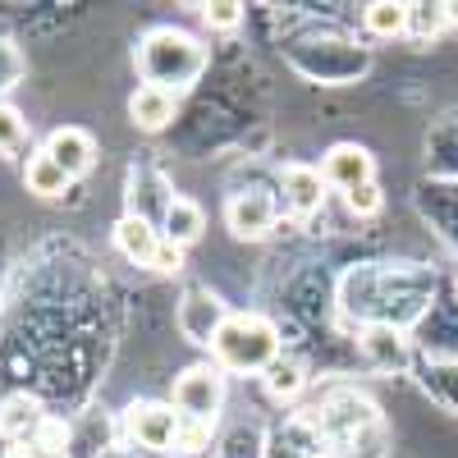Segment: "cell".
I'll return each mask as SVG.
<instances>
[{
	"label": "cell",
	"instance_id": "44dd1931",
	"mask_svg": "<svg viewBox=\"0 0 458 458\" xmlns=\"http://www.w3.org/2000/svg\"><path fill=\"white\" fill-rule=\"evenodd\" d=\"M19 79H23V55L10 37H0V101L19 88Z\"/></svg>",
	"mask_w": 458,
	"mask_h": 458
},
{
	"label": "cell",
	"instance_id": "3957f363",
	"mask_svg": "<svg viewBox=\"0 0 458 458\" xmlns=\"http://www.w3.org/2000/svg\"><path fill=\"white\" fill-rule=\"evenodd\" d=\"M220 403H225V371L216 362H198L174 380V412L188 417V422L216 427Z\"/></svg>",
	"mask_w": 458,
	"mask_h": 458
},
{
	"label": "cell",
	"instance_id": "9a60e30c",
	"mask_svg": "<svg viewBox=\"0 0 458 458\" xmlns=\"http://www.w3.org/2000/svg\"><path fill=\"white\" fill-rule=\"evenodd\" d=\"M37 427H42V408H37V399L14 394V399L0 403V431L5 436H37Z\"/></svg>",
	"mask_w": 458,
	"mask_h": 458
},
{
	"label": "cell",
	"instance_id": "7a4b0ae2",
	"mask_svg": "<svg viewBox=\"0 0 458 458\" xmlns=\"http://www.w3.org/2000/svg\"><path fill=\"white\" fill-rule=\"evenodd\" d=\"M211 353L220 371H239V376H266L280 362V330L257 317V312H229L220 335L211 339Z\"/></svg>",
	"mask_w": 458,
	"mask_h": 458
},
{
	"label": "cell",
	"instance_id": "5bb4252c",
	"mask_svg": "<svg viewBox=\"0 0 458 458\" xmlns=\"http://www.w3.org/2000/svg\"><path fill=\"white\" fill-rule=\"evenodd\" d=\"M23 183H28V193H37V198H60L73 179L55 165V157H47V147H42V151H32V157H28Z\"/></svg>",
	"mask_w": 458,
	"mask_h": 458
},
{
	"label": "cell",
	"instance_id": "8fae6325",
	"mask_svg": "<svg viewBox=\"0 0 458 458\" xmlns=\"http://www.w3.org/2000/svg\"><path fill=\"white\" fill-rule=\"evenodd\" d=\"M114 248H120L133 266H151V257H157V248H161V229L147 216H124L120 225H114Z\"/></svg>",
	"mask_w": 458,
	"mask_h": 458
},
{
	"label": "cell",
	"instance_id": "30bf717a",
	"mask_svg": "<svg viewBox=\"0 0 458 458\" xmlns=\"http://www.w3.org/2000/svg\"><path fill=\"white\" fill-rule=\"evenodd\" d=\"M207 229V211L193 202V198H170L165 202V216H161V239L174 243V248H193Z\"/></svg>",
	"mask_w": 458,
	"mask_h": 458
},
{
	"label": "cell",
	"instance_id": "d4e9b609",
	"mask_svg": "<svg viewBox=\"0 0 458 458\" xmlns=\"http://www.w3.org/2000/svg\"><path fill=\"white\" fill-rule=\"evenodd\" d=\"M179 266H183V248H174V243H165V239H161L157 257H151V271H161V276H174Z\"/></svg>",
	"mask_w": 458,
	"mask_h": 458
},
{
	"label": "cell",
	"instance_id": "8992f818",
	"mask_svg": "<svg viewBox=\"0 0 458 458\" xmlns=\"http://www.w3.org/2000/svg\"><path fill=\"white\" fill-rule=\"evenodd\" d=\"M321 179L330 188H339V193H349V188H362L376 179V161H371V151L358 147V142H339L326 151V161H321Z\"/></svg>",
	"mask_w": 458,
	"mask_h": 458
},
{
	"label": "cell",
	"instance_id": "277c9868",
	"mask_svg": "<svg viewBox=\"0 0 458 458\" xmlns=\"http://www.w3.org/2000/svg\"><path fill=\"white\" fill-rule=\"evenodd\" d=\"M179 422H183V417L174 412V403H151V399H142V403H133L124 412V427H129L133 445L157 449V454L179 445Z\"/></svg>",
	"mask_w": 458,
	"mask_h": 458
},
{
	"label": "cell",
	"instance_id": "484cf974",
	"mask_svg": "<svg viewBox=\"0 0 458 458\" xmlns=\"http://www.w3.org/2000/svg\"><path fill=\"white\" fill-rule=\"evenodd\" d=\"M445 19H449V28H458V0H454V5H445Z\"/></svg>",
	"mask_w": 458,
	"mask_h": 458
},
{
	"label": "cell",
	"instance_id": "52a82bcc",
	"mask_svg": "<svg viewBox=\"0 0 458 458\" xmlns=\"http://www.w3.org/2000/svg\"><path fill=\"white\" fill-rule=\"evenodd\" d=\"M326 179H321V170H312V165H289L284 170V179H280V193H284V211L293 216V220H312L317 211H321V202H326Z\"/></svg>",
	"mask_w": 458,
	"mask_h": 458
},
{
	"label": "cell",
	"instance_id": "4316f807",
	"mask_svg": "<svg viewBox=\"0 0 458 458\" xmlns=\"http://www.w3.org/2000/svg\"><path fill=\"white\" fill-rule=\"evenodd\" d=\"M454 289H458V280H454Z\"/></svg>",
	"mask_w": 458,
	"mask_h": 458
},
{
	"label": "cell",
	"instance_id": "d6986e66",
	"mask_svg": "<svg viewBox=\"0 0 458 458\" xmlns=\"http://www.w3.org/2000/svg\"><path fill=\"white\" fill-rule=\"evenodd\" d=\"M266 390H271L276 399H293L298 390H302V367L298 362H276L271 371H266Z\"/></svg>",
	"mask_w": 458,
	"mask_h": 458
},
{
	"label": "cell",
	"instance_id": "cb8c5ba5",
	"mask_svg": "<svg viewBox=\"0 0 458 458\" xmlns=\"http://www.w3.org/2000/svg\"><path fill=\"white\" fill-rule=\"evenodd\" d=\"M207 440H211V427H202V422H188V417H183V422H179V445H174V449H183V454H198Z\"/></svg>",
	"mask_w": 458,
	"mask_h": 458
},
{
	"label": "cell",
	"instance_id": "7c38bea8",
	"mask_svg": "<svg viewBox=\"0 0 458 458\" xmlns=\"http://www.w3.org/2000/svg\"><path fill=\"white\" fill-rule=\"evenodd\" d=\"M362 353L376 371H403L408 367V339L394 326H367L362 330Z\"/></svg>",
	"mask_w": 458,
	"mask_h": 458
},
{
	"label": "cell",
	"instance_id": "7402d4cb",
	"mask_svg": "<svg viewBox=\"0 0 458 458\" xmlns=\"http://www.w3.org/2000/svg\"><path fill=\"white\" fill-rule=\"evenodd\" d=\"M202 19L216 32H234L243 23V5H239V0H216V5H202Z\"/></svg>",
	"mask_w": 458,
	"mask_h": 458
},
{
	"label": "cell",
	"instance_id": "ac0fdd59",
	"mask_svg": "<svg viewBox=\"0 0 458 458\" xmlns=\"http://www.w3.org/2000/svg\"><path fill=\"white\" fill-rule=\"evenodd\" d=\"M344 207H349V216H358V220H371V216H380V207H386V193H380L376 179H371L362 188H349V193H344Z\"/></svg>",
	"mask_w": 458,
	"mask_h": 458
},
{
	"label": "cell",
	"instance_id": "9c48e42d",
	"mask_svg": "<svg viewBox=\"0 0 458 458\" xmlns=\"http://www.w3.org/2000/svg\"><path fill=\"white\" fill-rule=\"evenodd\" d=\"M47 157H55V165L69 174V179H79V174H88L92 165H97V142H92V133L88 129H55L51 138H47Z\"/></svg>",
	"mask_w": 458,
	"mask_h": 458
},
{
	"label": "cell",
	"instance_id": "ffe728a7",
	"mask_svg": "<svg viewBox=\"0 0 458 458\" xmlns=\"http://www.w3.org/2000/svg\"><path fill=\"white\" fill-rule=\"evenodd\" d=\"M23 147H28L23 114H19L10 101H0V151H23Z\"/></svg>",
	"mask_w": 458,
	"mask_h": 458
},
{
	"label": "cell",
	"instance_id": "5b68a950",
	"mask_svg": "<svg viewBox=\"0 0 458 458\" xmlns=\"http://www.w3.org/2000/svg\"><path fill=\"white\" fill-rule=\"evenodd\" d=\"M225 225L234 239H266L276 229V198L271 193H234L225 202Z\"/></svg>",
	"mask_w": 458,
	"mask_h": 458
},
{
	"label": "cell",
	"instance_id": "e0dca14e",
	"mask_svg": "<svg viewBox=\"0 0 458 458\" xmlns=\"http://www.w3.org/2000/svg\"><path fill=\"white\" fill-rule=\"evenodd\" d=\"M10 458H69L64 454V431L51 427V422H42V427H37V436H28Z\"/></svg>",
	"mask_w": 458,
	"mask_h": 458
},
{
	"label": "cell",
	"instance_id": "2e32d148",
	"mask_svg": "<svg viewBox=\"0 0 458 458\" xmlns=\"http://www.w3.org/2000/svg\"><path fill=\"white\" fill-rule=\"evenodd\" d=\"M408 14L412 5H394V0H376V5H367L362 23L371 37H403L408 32Z\"/></svg>",
	"mask_w": 458,
	"mask_h": 458
},
{
	"label": "cell",
	"instance_id": "6da1fadb",
	"mask_svg": "<svg viewBox=\"0 0 458 458\" xmlns=\"http://www.w3.org/2000/svg\"><path fill=\"white\" fill-rule=\"evenodd\" d=\"M211 64V51L183 28H151L138 47V73L147 88L161 92H188Z\"/></svg>",
	"mask_w": 458,
	"mask_h": 458
},
{
	"label": "cell",
	"instance_id": "4fadbf2b",
	"mask_svg": "<svg viewBox=\"0 0 458 458\" xmlns=\"http://www.w3.org/2000/svg\"><path fill=\"white\" fill-rule=\"evenodd\" d=\"M174 106H179V97H174V92L147 88V83L129 97V114H133V124H138L142 133H161V129L174 120Z\"/></svg>",
	"mask_w": 458,
	"mask_h": 458
},
{
	"label": "cell",
	"instance_id": "603a6c76",
	"mask_svg": "<svg viewBox=\"0 0 458 458\" xmlns=\"http://www.w3.org/2000/svg\"><path fill=\"white\" fill-rule=\"evenodd\" d=\"M440 28H449L445 5H412V14H408V32H417V37H436Z\"/></svg>",
	"mask_w": 458,
	"mask_h": 458
},
{
	"label": "cell",
	"instance_id": "ba28073f",
	"mask_svg": "<svg viewBox=\"0 0 458 458\" xmlns=\"http://www.w3.org/2000/svg\"><path fill=\"white\" fill-rule=\"evenodd\" d=\"M225 317H229V312L220 308V298H216L211 289H188L183 308H179V326H183V335L193 339V344H207V349H211V339L220 335Z\"/></svg>",
	"mask_w": 458,
	"mask_h": 458
}]
</instances>
